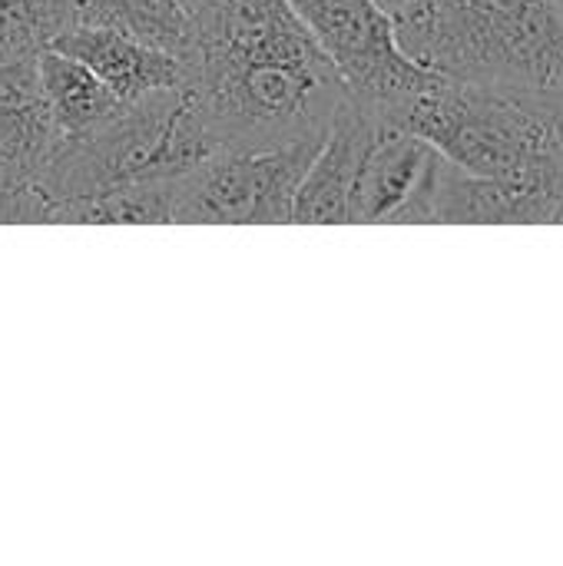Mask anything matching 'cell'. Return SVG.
I'll return each instance as SVG.
<instances>
[{
    "instance_id": "6da1fadb",
    "label": "cell",
    "mask_w": 563,
    "mask_h": 566,
    "mask_svg": "<svg viewBox=\"0 0 563 566\" xmlns=\"http://www.w3.org/2000/svg\"><path fill=\"white\" fill-rule=\"evenodd\" d=\"M183 66L219 153L322 139L348 96L289 0H196Z\"/></svg>"
},
{
    "instance_id": "7a4b0ae2",
    "label": "cell",
    "mask_w": 563,
    "mask_h": 566,
    "mask_svg": "<svg viewBox=\"0 0 563 566\" xmlns=\"http://www.w3.org/2000/svg\"><path fill=\"white\" fill-rule=\"evenodd\" d=\"M398 46L425 70L548 96L563 80L554 0H411L395 17Z\"/></svg>"
},
{
    "instance_id": "3957f363",
    "label": "cell",
    "mask_w": 563,
    "mask_h": 566,
    "mask_svg": "<svg viewBox=\"0 0 563 566\" xmlns=\"http://www.w3.org/2000/svg\"><path fill=\"white\" fill-rule=\"evenodd\" d=\"M468 172L541 179L563 196V136L548 96L435 76L385 119Z\"/></svg>"
},
{
    "instance_id": "277c9868",
    "label": "cell",
    "mask_w": 563,
    "mask_h": 566,
    "mask_svg": "<svg viewBox=\"0 0 563 566\" xmlns=\"http://www.w3.org/2000/svg\"><path fill=\"white\" fill-rule=\"evenodd\" d=\"M216 153L219 149L199 123L186 90L176 86L139 96L106 126L60 143L37 182L56 209L76 196L146 179H173Z\"/></svg>"
},
{
    "instance_id": "5b68a950",
    "label": "cell",
    "mask_w": 563,
    "mask_h": 566,
    "mask_svg": "<svg viewBox=\"0 0 563 566\" xmlns=\"http://www.w3.org/2000/svg\"><path fill=\"white\" fill-rule=\"evenodd\" d=\"M322 139L226 149L169 179L173 226H285Z\"/></svg>"
},
{
    "instance_id": "8992f818",
    "label": "cell",
    "mask_w": 563,
    "mask_h": 566,
    "mask_svg": "<svg viewBox=\"0 0 563 566\" xmlns=\"http://www.w3.org/2000/svg\"><path fill=\"white\" fill-rule=\"evenodd\" d=\"M322 53L338 70L348 96L372 106L382 123L438 73L418 66L395 36V20L372 0H289Z\"/></svg>"
},
{
    "instance_id": "52a82bcc",
    "label": "cell",
    "mask_w": 563,
    "mask_h": 566,
    "mask_svg": "<svg viewBox=\"0 0 563 566\" xmlns=\"http://www.w3.org/2000/svg\"><path fill=\"white\" fill-rule=\"evenodd\" d=\"M561 189L541 179L481 176L431 149L415 189L392 212V226H514L554 222Z\"/></svg>"
},
{
    "instance_id": "ba28073f",
    "label": "cell",
    "mask_w": 563,
    "mask_h": 566,
    "mask_svg": "<svg viewBox=\"0 0 563 566\" xmlns=\"http://www.w3.org/2000/svg\"><path fill=\"white\" fill-rule=\"evenodd\" d=\"M382 116L358 103L355 96H345L322 136L319 153L312 156L292 202V222H329L342 226L348 222V192L355 182V172L382 129Z\"/></svg>"
},
{
    "instance_id": "9c48e42d",
    "label": "cell",
    "mask_w": 563,
    "mask_h": 566,
    "mask_svg": "<svg viewBox=\"0 0 563 566\" xmlns=\"http://www.w3.org/2000/svg\"><path fill=\"white\" fill-rule=\"evenodd\" d=\"M50 50L80 60L126 103L186 83V66L176 53L133 40L103 23H76Z\"/></svg>"
},
{
    "instance_id": "30bf717a",
    "label": "cell",
    "mask_w": 563,
    "mask_h": 566,
    "mask_svg": "<svg viewBox=\"0 0 563 566\" xmlns=\"http://www.w3.org/2000/svg\"><path fill=\"white\" fill-rule=\"evenodd\" d=\"M37 56L0 66V176L37 179L60 149Z\"/></svg>"
},
{
    "instance_id": "8fae6325",
    "label": "cell",
    "mask_w": 563,
    "mask_h": 566,
    "mask_svg": "<svg viewBox=\"0 0 563 566\" xmlns=\"http://www.w3.org/2000/svg\"><path fill=\"white\" fill-rule=\"evenodd\" d=\"M428 156H431V146L421 136L385 123L375 133L355 172V182L348 192V222L355 226L388 222L392 212L415 189Z\"/></svg>"
},
{
    "instance_id": "7c38bea8",
    "label": "cell",
    "mask_w": 563,
    "mask_h": 566,
    "mask_svg": "<svg viewBox=\"0 0 563 566\" xmlns=\"http://www.w3.org/2000/svg\"><path fill=\"white\" fill-rule=\"evenodd\" d=\"M37 63H40V80H43L50 109H53V123L63 143L106 126L126 106V99H119L93 70H86L80 60L60 50H43Z\"/></svg>"
},
{
    "instance_id": "4fadbf2b",
    "label": "cell",
    "mask_w": 563,
    "mask_h": 566,
    "mask_svg": "<svg viewBox=\"0 0 563 566\" xmlns=\"http://www.w3.org/2000/svg\"><path fill=\"white\" fill-rule=\"evenodd\" d=\"M53 222L73 226H173L169 222V179H146L116 186L93 196L66 199L53 209Z\"/></svg>"
},
{
    "instance_id": "5bb4252c",
    "label": "cell",
    "mask_w": 563,
    "mask_h": 566,
    "mask_svg": "<svg viewBox=\"0 0 563 566\" xmlns=\"http://www.w3.org/2000/svg\"><path fill=\"white\" fill-rule=\"evenodd\" d=\"M80 23H103L133 40L169 50L183 60L189 10L179 0H83Z\"/></svg>"
},
{
    "instance_id": "9a60e30c",
    "label": "cell",
    "mask_w": 563,
    "mask_h": 566,
    "mask_svg": "<svg viewBox=\"0 0 563 566\" xmlns=\"http://www.w3.org/2000/svg\"><path fill=\"white\" fill-rule=\"evenodd\" d=\"M83 0H0V66L40 56L80 23Z\"/></svg>"
},
{
    "instance_id": "2e32d148",
    "label": "cell",
    "mask_w": 563,
    "mask_h": 566,
    "mask_svg": "<svg viewBox=\"0 0 563 566\" xmlns=\"http://www.w3.org/2000/svg\"><path fill=\"white\" fill-rule=\"evenodd\" d=\"M551 106H554V116H557V126H561V136H563V80H561V86L551 93Z\"/></svg>"
},
{
    "instance_id": "e0dca14e",
    "label": "cell",
    "mask_w": 563,
    "mask_h": 566,
    "mask_svg": "<svg viewBox=\"0 0 563 566\" xmlns=\"http://www.w3.org/2000/svg\"><path fill=\"white\" fill-rule=\"evenodd\" d=\"M372 3H378V7H382L385 13H392V17H395V13H398L402 7H408L411 0H372Z\"/></svg>"
},
{
    "instance_id": "ac0fdd59",
    "label": "cell",
    "mask_w": 563,
    "mask_h": 566,
    "mask_svg": "<svg viewBox=\"0 0 563 566\" xmlns=\"http://www.w3.org/2000/svg\"><path fill=\"white\" fill-rule=\"evenodd\" d=\"M179 7H186V10H192V7H196V0H179Z\"/></svg>"
}]
</instances>
